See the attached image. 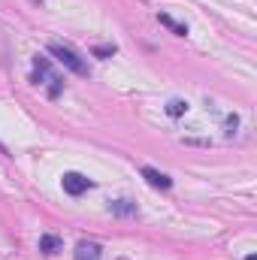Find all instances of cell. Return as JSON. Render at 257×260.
<instances>
[{
  "label": "cell",
  "instance_id": "6da1fadb",
  "mask_svg": "<svg viewBox=\"0 0 257 260\" xmlns=\"http://www.w3.org/2000/svg\"><path fill=\"white\" fill-rule=\"evenodd\" d=\"M49 52L55 55V61L61 67H67L70 73H76V76H91V70H88V64H85V58L76 52V49H70V46H64V43H49Z\"/></svg>",
  "mask_w": 257,
  "mask_h": 260
},
{
  "label": "cell",
  "instance_id": "7a4b0ae2",
  "mask_svg": "<svg viewBox=\"0 0 257 260\" xmlns=\"http://www.w3.org/2000/svg\"><path fill=\"white\" fill-rule=\"evenodd\" d=\"M34 82H40V79H46L49 82V97H58L61 91H64V79L52 70V61L46 58V55H34Z\"/></svg>",
  "mask_w": 257,
  "mask_h": 260
},
{
  "label": "cell",
  "instance_id": "3957f363",
  "mask_svg": "<svg viewBox=\"0 0 257 260\" xmlns=\"http://www.w3.org/2000/svg\"><path fill=\"white\" fill-rule=\"evenodd\" d=\"M61 185H64V191L70 197H82L88 188H91V185H94V182H91V179H85L82 173H64Z\"/></svg>",
  "mask_w": 257,
  "mask_h": 260
},
{
  "label": "cell",
  "instance_id": "277c9868",
  "mask_svg": "<svg viewBox=\"0 0 257 260\" xmlns=\"http://www.w3.org/2000/svg\"><path fill=\"white\" fill-rule=\"evenodd\" d=\"M142 179L151 185V188H160V191H167V188H173V179L167 176V173H160V170H154V167H142Z\"/></svg>",
  "mask_w": 257,
  "mask_h": 260
},
{
  "label": "cell",
  "instance_id": "5b68a950",
  "mask_svg": "<svg viewBox=\"0 0 257 260\" xmlns=\"http://www.w3.org/2000/svg\"><path fill=\"white\" fill-rule=\"evenodd\" d=\"M109 212H112V215H118V218H136V212H139V209H136V203H133V200H112V203H109Z\"/></svg>",
  "mask_w": 257,
  "mask_h": 260
},
{
  "label": "cell",
  "instance_id": "8992f818",
  "mask_svg": "<svg viewBox=\"0 0 257 260\" xmlns=\"http://www.w3.org/2000/svg\"><path fill=\"white\" fill-rule=\"evenodd\" d=\"M76 260H100V245L97 242H79L76 251H73Z\"/></svg>",
  "mask_w": 257,
  "mask_h": 260
},
{
  "label": "cell",
  "instance_id": "52a82bcc",
  "mask_svg": "<svg viewBox=\"0 0 257 260\" xmlns=\"http://www.w3.org/2000/svg\"><path fill=\"white\" fill-rule=\"evenodd\" d=\"M64 248V242H61V236H52V233H46V236H40V251H46V254H58Z\"/></svg>",
  "mask_w": 257,
  "mask_h": 260
},
{
  "label": "cell",
  "instance_id": "ba28073f",
  "mask_svg": "<svg viewBox=\"0 0 257 260\" xmlns=\"http://www.w3.org/2000/svg\"><path fill=\"white\" fill-rule=\"evenodd\" d=\"M157 21H160L164 27H170L176 37H188V27H185V24H179V21H176L173 15H167V12H157Z\"/></svg>",
  "mask_w": 257,
  "mask_h": 260
},
{
  "label": "cell",
  "instance_id": "9c48e42d",
  "mask_svg": "<svg viewBox=\"0 0 257 260\" xmlns=\"http://www.w3.org/2000/svg\"><path fill=\"white\" fill-rule=\"evenodd\" d=\"M185 112H188V103H185V100H170V103H167V115L179 118V115H185Z\"/></svg>",
  "mask_w": 257,
  "mask_h": 260
},
{
  "label": "cell",
  "instance_id": "30bf717a",
  "mask_svg": "<svg viewBox=\"0 0 257 260\" xmlns=\"http://www.w3.org/2000/svg\"><path fill=\"white\" fill-rule=\"evenodd\" d=\"M109 55H115V43H112V46H97V49H94V58H109Z\"/></svg>",
  "mask_w": 257,
  "mask_h": 260
},
{
  "label": "cell",
  "instance_id": "8fae6325",
  "mask_svg": "<svg viewBox=\"0 0 257 260\" xmlns=\"http://www.w3.org/2000/svg\"><path fill=\"white\" fill-rule=\"evenodd\" d=\"M236 127H239V118H236V115H230V118H227V133L233 136V133H236Z\"/></svg>",
  "mask_w": 257,
  "mask_h": 260
},
{
  "label": "cell",
  "instance_id": "7c38bea8",
  "mask_svg": "<svg viewBox=\"0 0 257 260\" xmlns=\"http://www.w3.org/2000/svg\"><path fill=\"white\" fill-rule=\"evenodd\" d=\"M245 260H257V257H254V254H248V257H245Z\"/></svg>",
  "mask_w": 257,
  "mask_h": 260
}]
</instances>
